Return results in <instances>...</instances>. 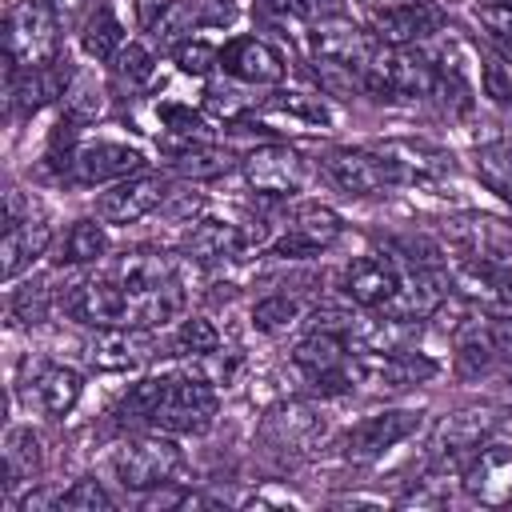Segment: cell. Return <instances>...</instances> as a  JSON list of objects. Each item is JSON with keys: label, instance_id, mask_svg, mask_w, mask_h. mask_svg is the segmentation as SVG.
<instances>
[{"label": "cell", "instance_id": "53", "mask_svg": "<svg viewBox=\"0 0 512 512\" xmlns=\"http://www.w3.org/2000/svg\"><path fill=\"white\" fill-rule=\"evenodd\" d=\"M52 8H56L60 20H72V16L84 8V0H52Z\"/></svg>", "mask_w": 512, "mask_h": 512}, {"label": "cell", "instance_id": "19", "mask_svg": "<svg viewBox=\"0 0 512 512\" xmlns=\"http://www.w3.org/2000/svg\"><path fill=\"white\" fill-rule=\"evenodd\" d=\"M464 492L480 504H508L512 500V444H488L476 448V456L464 468Z\"/></svg>", "mask_w": 512, "mask_h": 512}, {"label": "cell", "instance_id": "24", "mask_svg": "<svg viewBox=\"0 0 512 512\" xmlns=\"http://www.w3.org/2000/svg\"><path fill=\"white\" fill-rule=\"evenodd\" d=\"M48 240H52V228L40 220V216H20V212H8V224H4V244H0V276L4 280H16L20 268H28L36 256L48 252Z\"/></svg>", "mask_w": 512, "mask_h": 512}, {"label": "cell", "instance_id": "29", "mask_svg": "<svg viewBox=\"0 0 512 512\" xmlns=\"http://www.w3.org/2000/svg\"><path fill=\"white\" fill-rule=\"evenodd\" d=\"M492 428H496V412H492V408H464V412H452V416L440 420L432 448H436V456L456 460V456L480 448V440H484Z\"/></svg>", "mask_w": 512, "mask_h": 512}, {"label": "cell", "instance_id": "32", "mask_svg": "<svg viewBox=\"0 0 512 512\" xmlns=\"http://www.w3.org/2000/svg\"><path fill=\"white\" fill-rule=\"evenodd\" d=\"M80 48L92 60H112L124 48V28L112 16V8H92L84 16V24H80Z\"/></svg>", "mask_w": 512, "mask_h": 512}, {"label": "cell", "instance_id": "51", "mask_svg": "<svg viewBox=\"0 0 512 512\" xmlns=\"http://www.w3.org/2000/svg\"><path fill=\"white\" fill-rule=\"evenodd\" d=\"M296 8L304 20L324 24V20H340L348 12V0H296Z\"/></svg>", "mask_w": 512, "mask_h": 512}, {"label": "cell", "instance_id": "48", "mask_svg": "<svg viewBox=\"0 0 512 512\" xmlns=\"http://www.w3.org/2000/svg\"><path fill=\"white\" fill-rule=\"evenodd\" d=\"M480 24L488 28L492 44H496L504 56H512V4H500V0L480 4Z\"/></svg>", "mask_w": 512, "mask_h": 512}, {"label": "cell", "instance_id": "22", "mask_svg": "<svg viewBox=\"0 0 512 512\" xmlns=\"http://www.w3.org/2000/svg\"><path fill=\"white\" fill-rule=\"evenodd\" d=\"M396 184H416V180H440L452 172V152H444L440 144H428V140H384L376 148Z\"/></svg>", "mask_w": 512, "mask_h": 512}, {"label": "cell", "instance_id": "50", "mask_svg": "<svg viewBox=\"0 0 512 512\" xmlns=\"http://www.w3.org/2000/svg\"><path fill=\"white\" fill-rule=\"evenodd\" d=\"M484 324H488V336H492L500 368L512 372V316H484Z\"/></svg>", "mask_w": 512, "mask_h": 512}, {"label": "cell", "instance_id": "41", "mask_svg": "<svg viewBox=\"0 0 512 512\" xmlns=\"http://www.w3.org/2000/svg\"><path fill=\"white\" fill-rule=\"evenodd\" d=\"M312 72H316V80H320V88H324L328 96L352 100L356 92H364V72H356V68H348V64L316 60V56H312Z\"/></svg>", "mask_w": 512, "mask_h": 512}, {"label": "cell", "instance_id": "23", "mask_svg": "<svg viewBox=\"0 0 512 512\" xmlns=\"http://www.w3.org/2000/svg\"><path fill=\"white\" fill-rule=\"evenodd\" d=\"M320 432V416L308 404H276L264 412L260 420V444H268L272 452H304Z\"/></svg>", "mask_w": 512, "mask_h": 512}, {"label": "cell", "instance_id": "6", "mask_svg": "<svg viewBox=\"0 0 512 512\" xmlns=\"http://www.w3.org/2000/svg\"><path fill=\"white\" fill-rule=\"evenodd\" d=\"M180 464H184L180 448H176L172 440H164V436H140V440L124 444V448L116 452V460H112L120 484L132 488V492L172 484V476L180 472Z\"/></svg>", "mask_w": 512, "mask_h": 512}, {"label": "cell", "instance_id": "40", "mask_svg": "<svg viewBox=\"0 0 512 512\" xmlns=\"http://www.w3.org/2000/svg\"><path fill=\"white\" fill-rule=\"evenodd\" d=\"M112 68H116V80L124 88H144L152 80V72H156V60H152V52L144 44H124L112 56Z\"/></svg>", "mask_w": 512, "mask_h": 512}, {"label": "cell", "instance_id": "21", "mask_svg": "<svg viewBox=\"0 0 512 512\" xmlns=\"http://www.w3.org/2000/svg\"><path fill=\"white\" fill-rule=\"evenodd\" d=\"M220 64L228 76H236L240 84H280L284 80V56L256 36H236L220 48Z\"/></svg>", "mask_w": 512, "mask_h": 512}, {"label": "cell", "instance_id": "14", "mask_svg": "<svg viewBox=\"0 0 512 512\" xmlns=\"http://www.w3.org/2000/svg\"><path fill=\"white\" fill-rule=\"evenodd\" d=\"M68 84H72V60L68 56H56L52 64H40V68H12L8 64V104L20 116L40 112L56 96H64Z\"/></svg>", "mask_w": 512, "mask_h": 512}, {"label": "cell", "instance_id": "47", "mask_svg": "<svg viewBox=\"0 0 512 512\" xmlns=\"http://www.w3.org/2000/svg\"><path fill=\"white\" fill-rule=\"evenodd\" d=\"M480 80H484V96H492V104H500V108L512 104V68L500 56H484Z\"/></svg>", "mask_w": 512, "mask_h": 512}, {"label": "cell", "instance_id": "11", "mask_svg": "<svg viewBox=\"0 0 512 512\" xmlns=\"http://www.w3.org/2000/svg\"><path fill=\"white\" fill-rule=\"evenodd\" d=\"M340 232H344V224H340V216L332 208H324V204H300L288 216V224H284L280 240L272 244V252L284 256V260H304V256H316L328 244H336Z\"/></svg>", "mask_w": 512, "mask_h": 512}, {"label": "cell", "instance_id": "13", "mask_svg": "<svg viewBox=\"0 0 512 512\" xmlns=\"http://www.w3.org/2000/svg\"><path fill=\"white\" fill-rule=\"evenodd\" d=\"M304 176H308L304 156L288 144H264L244 156V180L264 196H292L300 192Z\"/></svg>", "mask_w": 512, "mask_h": 512}, {"label": "cell", "instance_id": "39", "mask_svg": "<svg viewBox=\"0 0 512 512\" xmlns=\"http://www.w3.org/2000/svg\"><path fill=\"white\" fill-rule=\"evenodd\" d=\"M52 508L56 512H112L116 504H112V496L104 492L100 480H76L68 492H60L52 500Z\"/></svg>", "mask_w": 512, "mask_h": 512}, {"label": "cell", "instance_id": "49", "mask_svg": "<svg viewBox=\"0 0 512 512\" xmlns=\"http://www.w3.org/2000/svg\"><path fill=\"white\" fill-rule=\"evenodd\" d=\"M44 308H48V288L44 284H24L12 292V316L24 320V324H40L44 320Z\"/></svg>", "mask_w": 512, "mask_h": 512}, {"label": "cell", "instance_id": "12", "mask_svg": "<svg viewBox=\"0 0 512 512\" xmlns=\"http://www.w3.org/2000/svg\"><path fill=\"white\" fill-rule=\"evenodd\" d=\"M232 20H236L232 0H168L160 20L152 24V36L160 48H172V44L192 40V32L200 28H224Z\"/></svg>", "mask_w": 512, "mask_h": 512}, {"label": "cell", "instance_id": "18", "mask_svg": "<svg viewBox=\"0 0 512 512\" xmlns=\"http://www.w3.org/2000/svg\"><path fill=\"white\" fill-rule=\"evenodd\" d=\"M452 296V284L440 268H412L408 280H400L396 296L384 304V316H396V320H408V324H420L428 316H436V308Z\"/></svg>", "mask_w": 512, "mask_h": 512}, {"label": "cell", "instance_id": "33", "mask_svg": "<svg viewBox=\"0 0 512 512\" xmlns=\"http://www.w3.org/2000/svg\"><path fill=\"white\" fill-rule=\"evenodd\" d=\"M160 120H164V148L168 152H180V148H192V144H212V128L204 124V116H196L192 108H180V104H164L160 108Z\"/></svg>", "mask_w": 512, "mask_h": 512}, {"label": "cell", "instance_id": "36", "mask_svg": "<svg viewBox=\"0 0 512 512\" xmlns=\"http://www.w3.org/2000/svg\"><path fill=\"white\" fill-rule=\"evenodd\" d=\"M104 88L96 76H72L68 92H64V120L72 124H92L104 112Z\"/></svg>", "mask_w": 512, "mask_h": 512}, {"label": "cell", "instance_id": "38", "mask_svg": "<svg viewBox=\"0 0 512 512\" xmlns=\"http://www.w3.org/2000/svg\"><path fill=\"white\" fill-rule=\"evenodd\" d=\"M268 108H272V112H284V116H292V120H304V124H312V128H328V124H332L328 104H324L320 96H312V92H276V96L268 100Z\"/></svg>", "mask_w": 512, "mask_h": 512}, {"label": "cell", "instance_id": "43", "mask_svg": "<svg viewBox=\"0 0 512 512\" xmlns=\"http://www.w3.org/2000/svg\"><path fill=\"white\" fill-rule=\"evenodd\" d=\"M160 388H164V376L140 380V384L124 396V404L116 408L120 424H148V416H152V408H156V400H160Z\"/></svg>", "mask_w": 512, "mask_h": 512}, {"label": "cell", "instance_id": "28", "mask_svg": "<svg viewBox=\"0 0 512 512\" xmlns=\"http://www.w3.org/2000/svg\"><path fill=\"white\" fill-rule=\"evenodd\" d=\"M252 240L260 244L264 236H252L248 228L228 224V220H196L188 228V236H184V256L188 260H200V264H212V260H224V256L244 252Z\"/></svg>", "mask_w": 512, "mask_h": 512}, {"label": "cell", "instance_id": "7", "mask_svg": "<svg viewBox=\"0 0 512 512\" xmlns=\"http://www.w3.org/2000/svg\"><path fill=\"white\" fill-rule=\"evenodd\" d=\"M352 372L356 380L372 384V388H388V392H404V388H416L424 380H432L440 368L432 356L424 352H408V348H364L352 356Z\"/></svg>", "mask_w": 512, "mask_h": 512}, {"label": "cell", "instance_id": "3", "mask_svg": "<svg viewBox=\"0 0 512 512\" xmlns=\"http://www.w3.org/2000/svg\"><path fill=\"white\" fill-rule=\"evenodd\" d=\"M436 80V64L424 52L412 48H388L376 44L368 68H364V92L376 100H408V96H428Z\"/></svg>", "mask_w": 512, "mask_h": 512}, {"label": "cell", "instance_id": "9", "mask_svg": "<svg viewBox=\"0 0 512 512\" xmlns=\"http://www.w3.org/2000/svg\"><path fill=\"white\" fill-rule=\"evenodd\" d=\"M440 24L444 16L428 0H384L372 12V36L388 48H412L432 32H440Z\"/></svg>", "mask_w": 512, "mask_h": 512}, {"label": "cell", "instance_id": "26", "mask_svg": "<svg viewBox=\"0 0 512 512\" xmlns=\"http://www.w3.org/2000/svg\"><path fill=\"white\" fill-rule=\"evenodd\" d=\"M396 288H400V272L392 256H360L344 272V292L360 308H384L396 296Z\"/></svg>", "mask_w": 512, "mask_h": 512}, {"label": "cell", "instance_id": "25", "mask_svg": "<svg viewBox=\"0 0 512 512\" xmlns=\"http://www.w3.org/2000/svg\"><path fill=\"white\" fill-rule=\"evenodd\" d=\"M372 52H376V40L364 28H356L352 20H344V16L340 20H324L312 32V56L316 60H336V64H348V68L364 72Z\"/></svg>", "mask_w": 512, "mask_h": 512}, {"label": "cell", "instance_id": "30", "mask_svg": "<svg viewBox=\"0 0 512 512\" xmlns=\"http://www.w3.org/2000/svg\"><path fill=\"white\" fill-rule=\"evenodd\" d=\"M472 168L488 192H496L504 204H512V136L480 144L472 152Z\"/></svg>", "mask_w": 512, "mask_h": 512}, {"label": "cell", "instance_id": "10", "mask_svg": "<svg viewBox=\"0 0 512 512\" xmlns=\"http://www.w3.org/2000/svg\"><path fill=\"white\" fill-rule=\"evenodd\" d=\"M320 168L348 196H372V192L396 184L388 160L380 152H368V148H328L320 156Z\"/></svg>", "mask_w": 512, "mask_h": 512}, {"label": "cell", "instance_id": "46", "mask_svg": "<svg viewBox=\"0 0 512 512\" xmlns=\"http://www.w3.org/2000/svg\"><path fill=\"white\" fill-rule=\"evenodd\" d=\"M176 64L188 76H208L212 68H220V48H212L204 40H184V44H176Z\"/></svg>", "mask_w": 512, "mask_h": 512}, {"label": "cell", "instance_id": "45", "mask_svg": "<svg viewBox=\"0 0 512 512\" xmlns=\"http://www.w3.org/2000/svg\"><path fill=\"white\" fill-rule=\"evenodd\" d=\"M204 108L212 112V116H220V120H240L244 112H252V96H244V88H236V84H208V92H204Z\"/></svg>", "mask_w": 512, "mask_h": 512}, {"label": "cell", "instance_id": "2", "mask_svg": "<svg viewBox=\"0 0 512 512\" xmlns=\"http://www.w3.org/2000/svg\"><path fill=\"white\" fill-rule=\"evenodd\" d=\"M216 416V384L208 376L176 372L164 376L160 400L148 416V428L156 432H204Z\"/></svg>", "mask_w": 512, "mask_h": 512}, {"label": "cell", "instance_id": "27", "mask_svg": "<svg viewBox=\"0 0 512 512\" xmlns=\"http://www.w3.org/2000/svg\"><path fill=\"white\" fill-rule=\"evenodd\" d=\"M460 288L480 300H512V252H472L460 256Z\"/></svg>", "mask_w": 512, "mask_h": 512}, {"label": "cell", "instance_id": "20", "mask_svg": "<svg viewBox=\"0 0 512 512\" xmlns=\"http://www.w3.org/2000/svg\"><path fill=\"white\" fill-rule=\"evenodd\" d=\"M156 352V340L148 336V328L136 324H108L96 332V340L88 344V360L100 372H124L136 368L140 360H148Z\"/></svg>", "mask_w": 512, "mask_h": 512}, {"label": "cell", "instance_id": "31", "mask_svg": "<svg viewBox=\"0 0 512 512\" xmlns=\"http://www.w3.org/2000/svg\"><path fill=\"white\" fill-rule=\"evenodd\" d=\"M40 476V440L32 428H12L4 440V488L12 492L16 484H28Z\"/></svg>", "mask_w": 512, "mask_h": 512}, {"label": "cell", "instance_id": "4", "mask_svg": "<svg viewBox=\"0 0 512 512\" xmlns=\"http://www.w3.org/2000/svg\"><path fill=\"white\" fill-rule=\"evenodd\" d=\"M292 364L304 372V380L320 392V396H340L352 388L356 372H352V352H348V332L336 328H312L296 348H292Z\"/></svg>", "mask_w": 512, "mask_h": 512}, {"label": "cell", "instance_id": "5", "mask_svg": "<svg viewBox=\"0 0 512 512\" xmlns=\"http://www.w3.org/2000/svg\"><path fill=\"white\" fill-rule=\"evenodd\" d=\"M424 424V412H412V408H384V412H372L364 416L360 424H352L340 440L344 448V460L352 464H372L380 460L388 448H396L400 440L416 436Z\"/></svg>", "mask_w": 512, "mask_h": 512}, {"label": "cell", "instance_id": "15", "mask_svg": "<svg viewBox=\"0 0 512 512\" xmlns=\"http://www.w3.org/2000/svg\"><path fill=\"white\" fill-rule=\"evenodd\" d=\"M164 200H168V180L156 172H140V176L120 180L112 192H104L96 212L104 224H136L140 216L156 212Z\"/></svg>", "mask_w": 512, "mask_h": 512}, {"label": "cell", "instance_id": "16", "mask_svg": "<svg viewBox=\"0 0 512 512\" xmlns=\"http://www.w3.org/2000/svg\"><path fill=\"white\" fill-rule=\"evenodd\" d=\"M64 312L80 324H96V328H108V324H128V296L124 288L104 276V280H80L72 284L64 296H60Z\"/></svg>", "mask_w": 512, "mask_h": 512}, {"label": "cell", "instance_id": "52", "mask_svg": "<svg viewBox=\"0 0 512 512\" xmlns=\"http://www.w3.org/2000/svg\"><path fill=\"white\" fill-rule=\"evenodd\" d=\"M164 8H168V0H136V20H140L144 28H152Z\"/></svg>", "mask_w": 512, "mask_h": 512}, {"label": "cell", "instance_id": "17", "mask_svg": "<svg viewBox=\"0 0 512 512\" xmlns=\"http://www.w3.org/2000/svg\"><path fill=\"white\" fill-rule=\"evenodd\" d=\"M140 168H144V152L140 148L100 140V144H84V148L72 152L68 176L76 184H104V180H128Z\"/></svg>", "mask_w": 512, "mask_h": 512}, {"label": "cell", "instance_id": "44", "mask_svg": "<svg viewBox=\"0 0 512 512\" xmlns=\"http://www.w3.org/2000/svg\"><path fill=\"white\" fill-rule=\"evenodd\" d=\"M296 316H300V304L292 296H264L252 308V324L260 332H284L288 324H296Z\"/></svg>", "mask_w": 512, "mask_h": 512}, {"label": "cell", "instance_id": "35", "mask_svg": "<svg viewBox=\"0 0 512 512\" xmlns=\"http://www.w3.org/2000/svg\"><path fill=\"white\" fill-rule=\"evenodd\" d=\"M428 96H436V104L448 112V116H464L468 108H472V84L464 80V72L444 56V64L436 68V80H432V92Z\"/></svg>", "mask_w": 512, "mask_h": 512}, {"label": "cell", "instance_id": "1", "mask_svg": "<svg viewBox=\"0 0 512 512\" xmlns=\"http://www.w3.org/2000/svg\"><path fill=\"white\" fill-rule=\"evenodd\" d=\"M4 52L12 68H40L60 56V16L52 0H20L8 8Z\"/></svg>", "mask_w": 512, "mask_h": 512}, {"label": "cell", "instance_id": "8", "mask_svg": "<svg viewBox=\"0 0 512 512\" xmlns=\"http://www.w3.org/2000/svg\"><path fill=\"white\" fill-rule=\"evenodd\" d=\"M20 400H24V408H36L40 416H52V420H60V416H68L72 408H76V400H80V372H72V368H64V364H52V360H28L24 364V376H20Z\"/></svg>", "mask_w": 512, "mask_h": 512}, {"label": "cell", "instance_id": "34", "mask_svg": "<svg viewBox=\"0 0 512 512\" xmlns=\"http://www.w3.org/2000/svg\"><path fill=\"white\" fill-rule=\"evenodd\" d=\"M172 168L180 176H192V180H212V176H224L232 168V156L224 148H212V144H192V148L172 152Z\"/></svg>", "mask_w": 512, "mask_h": 512}, {"label": "cell", "instance_id": "54", "mask_svg": "<svg viewBox=\"0 0 512 512\" xmlns=\"http://www.w3.org/2000/svg\"><path fill=\"white\" fill-rule=\"evenodd\" d=\"M372 4H380V0H372Z\"/></svg>", "mask_w": 512, "mask_h": 512}, {"label": "cell", "instance_id": "42", "mask_svg": "<svg viewBox=\"0 0 512 512\" xmlns=\"http://www.w3.org/2000/svg\"><path fill=\"white\" fill-rule=\"evenodd\" d=\"M176 348H180L184 356H212V352L220 348V332L212 328V320L188 316V320H180V328H176Z\"/></svg>", "mask_w": 512, "mask_h": 512}, {"label": "cell", "instance_id": "37", "mask_svg": "<svg viewBox=\"0 0 512 512\" xmlns=\"http://www.w3.org/2000/svg\"><path fill=\"white\" fill-rule=\"evenodd\" d=\"M60 252H64V256H60L64 264H92V260H100V256L108 252V236H104V228H100L96 220H76V224L68 228Z\"/></svg>", "mask_w": 512, "mask_h": 512}]
</instances>
